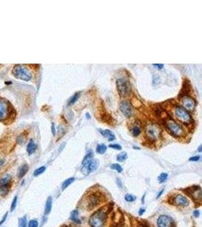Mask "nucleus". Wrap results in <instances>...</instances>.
Wrapping results in <instances>:
<instances>
[{
    "instance_id": "obj_20",
    "label": "nucleus",
    "mask_w": 202,
    "mask_h": 227,
    "mask_svg": "<svg viewBox=\"0 0 202 227\" xmlns=\"http://www.w3.org/2000/svg\"><path fill=\"white\" fill-rule=\"evenodd\" d=\"M78 216H79V213H78L77 210H73L72 212H71V220L72 221H74V223H80L81 222H80V219L78 218Z\"/></svg>"
},
{
    "instance_id": "obj_28",
    "label": "nucleus",
    "mask_w": 202,
    "mask_h": 227,
    "mask_svg": "<svg viewBox=\"0 0 202 227\" xmlns=\"http://www.w3.org/2000/svg\"><path fill=\"white\" fill-rule=\"evenodd\" d=\"M46 167L45 166H42V167H40L37 168L35 171H34V175L35 176V177H37V176L40 175V174H42L43 173H44L45 170H46Z\"/></svg>"
},
{
    "instance_id": "obj_8",
    "label": "nucleus",
    "mask_w": 202,
    "mask_h": 227,
    "mask_svg": "<svg viewBox=\"0 0 202 227\" xmlns=\"http://www.w3.org/2000/svg\"><path fill=\"white\" fill-rule=\"evenodd\" d=\"M10 114L9 104L5 99H0V121L7 119Z\"/></svg>"
},
{
    "instance_id": "obj_29",
    "label": "nucleus",
    "mask_w": 202,
    "mask_h": 227,
    "mask_svg": "<svg viewBox=\"0 0 202 227\" xmlns=\"http://www.w3.org/2000/svg\"><path fill=\"white\" fill-rule=\"evenodd\" d=\"M111 169L114 170L116 171H117V173H121L123 171V168L120 164H113L111 165Z\"/></svg>"
},
{
    "instance_id": "obj_1",
    "label": "nucleus",
    "mask_w": 202,
    "mask_h": 227,
    "mask_svg": "<svg viewBox=\"0 0 202 227\" xmlns=\"http://www.w3.org/2000/svg\"><path fill=\"white\" fill-rule=\"evenodd\" d=\"M98 167V162L93 157V151H89L82 162L81 172L84 175H88L93 173Z\"/></svg>"
},
{
    "instance_id": "obj_2",
    "label": "nucleus",
    "mask_w": 202,
    "mask_h": 227,
    "mask_svg": "<svg viewBox=\"0 0 202 227\" xmlns=\"http://www.w3.org/2000/svg\"><path fill=\"white\" fill-rule=\"evenodd\" d=\"M108 210L107 207H103L97 211L89 218V224L92 227H103L108 216Z\"/></svg>"
},
{
    "instance_id": "obj_12",
    "label": "nucleus",
    "mask_w": 202,
    "mask_h": 227,
    "mask_svg": "<svg viewBox=\"0 0 202 227\" xmlns=\"http://www.w3.org/2000/svg\"><path fill=\"white\" fill-rule=\"evenodd\" d=\"M172 202L174 205L182 207H186L189 205V201L187 199V198L180 195H176L174 197H173Z\"/></svg>"
},
{
    "instance_id": "obj_41",
    "label": "nucleus",
    "mask_w": 202,
    "mask_h": 227,
    "mask_svg": "<svg viewBox=\"0 0 202 227\" xmlns=\"http://www.w3.org/2000/svg\"><path fill=\"white\" fill-rule=\"evenodd\" d=\"M117 185H118L119 186V188H122L123 187V183L122 182H121V180L120 179V178H117Z\"/></svg>"
},
{
    "instance_id": "obj_44",
    "label": "nucleus",
    "mask_w": 202,
    "mask_h": 227,
    "mask_svg": "<svg viewBox=\"0 0 202 227\" xmlns=\"http://www.w3.org/2000/svg\"><path fill=\"white\" fill-rule=\"evenodd\" d=\"M4 163H5V160H0V167H2Z\"/></svg>"
},
{
    "instance_id": "obj_25",
    "label": "nucleus",
    "mask_w": 202,
    "mask_h": 227,
    "mask_svg": "<svg viewBox=\"0 0 202 227\" xmlns=\"http://www.w3.org/2000/svg\"><path fill=\"white\" fill-rule=\"evenodd\" d=\"M127 158V154H126V151H123V152H121L117 155V160L120 162H122L123 160H125Z\"/></svg>"
},
{
    "instance_id": "obj_23",
    "label": "nucleus",
    "mask_w": 202,
    "mask_h": 227,
    "mask_svg": "<svg viewBox=\"0 0 202 227\" xmlns=\"http://www.w3.org/2000/svg\"><path fill=\"white\" fill-rule=\"evenodd\" d=\"M107 151V146L104 144H101V145H98L96 148V151L98 154H101V155H103Z\"/></svg>"
},
{
    "instance_id": "obj_39",
    "label": "nucleus",
    "mask_w": 202,
    "mask_h": 227,
    "mask_svg": "<svg viewBox=\"0 0 202 227\" xmlns=\"http://www.w3.org/2000/svg\"><path fill=\"white\" fill-rule=\"evenodd\" d=\"M193 215H194V216L195 217H198L199 215H200V211H199L198 210H196L194 211V213H193Z\"/></svg>"
},
{
    "instance_id": "obj_24",
    "label": "nucleus",
    "mask_w": 202,
    "mask_h": 227,
    "mask_svg": "<svg viewBox=\"0 0 202 227\" xmlns=\"http://www.w3.org/2000/svg\"><path fill=\"white\" fill-rule=\"evenodd\" d=\"M79 97H80V92H76L75 93L72 97H71V99H69L68 101V104L69 105H71L74 103H75L77 101V99H79Z\"/></svg>"
},
{
    "instance_id": "obj_34",
    "label": "nucleus",
    "mask_w": 202,
    "mask_h": 227,
    "mask_svg": "<svg viewBox=\"0 0 202 227\" xmlns=\"http://www.w3.org/2000/svg\"><path fill=\"white\" fill-rule=\"evenodd\" d=\"M110 148H112L114 149H116V150H121L122 149V147H121V145H118V144H111L109 145Z\"/></svg>"
},
{
    "instance_id": "obj_43",
    "label": "nucleus",
    "mask_w": 202,
    "mask_h": 227,
    "mask_svg": "<svg viewBox=\"0 0 202 227\" xmlns=\"http://www.w3.org/2000/svg\"><path fill=\"white\" fill-rule=\"evenodd\" d=\"M163 189H162L161 191V192H159V193H158V196H157V198H159L161 196L162 194H163Z\"/></svg>"
},
{
    "instance_id": "obj_47",
    "label": "nucleus",
    "mask_w": 202,
    "mask_h": 227,
    "mask_svg": "<svg viewBox=\"0 0 202 227\" xmlns=\"http://www.w3.org/2000/svg\"><path fill=\"white\" fill-rule=\"evenodd\" d=\"M133 149H139V148H138V147H135V146H134V147H133Z\"/></svg>"
},
{
    "instance_id": "obj_36",
    "label": "nucleus",
    "mask_w": 202,
    "mask_h": 227,
    "mask_svg": "<svg viewBox=\"0 0 202 227\" xmlns=\"http://www.w3.org/2000/svg\"><path fill=\"white\" fill-rule=\"evenodd\" d=\"M7 216H8V213H6V214H5V215H4L3 217H2V220L0 221V226L2 225V224H3L4 223H5V221H6V219H7Z\"/></svg>"
},
{
    "instance_id": "obj_19",
    "label": "nucleus",
    "mask_w": 202,
    "mask_h": 227,
    "mask_svg": "<svg viewBox=\"0 0 202 227\" xmlns=\"http://www.w3.org/2000/svg\"><path fill=\"white\" fill-rule=\"evenodd\" d=\"M11 180V177L9 174H6L1 178L0 179V185L1 186H8L10 185V182Z\"/></svg>"
},
{
    "instance_id": "obj_46",
    "label": "nucleus",
    "mask_w": 202,
    "mask_h": 227,
    "mask_svg": "<svg viewBox=\"0 0 202 227\" xmlns=\"http://www.w3.org/2000/svg\"><path fill=\"white\" fill-rule=\"evenodd\" d=\"M198 151H199V152H201V145H200V146H199Z\"/></svg>"
},
{
    "instance_id": "obj_38",
    "label": "nucleus",
    "mask_w": 202,
    "mask_h": 227,
    "mask_svg": "<svg viewBox=\"0 0 202 227\" xmlns=\"http://www.w3.org/2000/svg\"><path fill=\"white\" fill-rule=\"evenodd\" d=\"M52 132L53 136H55L56 133V130H55V123H52Z\"/></svg>"
},
{
    "instance_id": "obj_17",
    "label": "nucleus",
    "mask_w": 202,
    "mask_h": 227,
    "mask_svg": "<svg viewBox=\"0 0 202 227\" xmlns=\"http://www.w3.org/2000/svg\"><path fill=\"white\" fill-rule=\"evenodd\" d=\"M36 150V145L35 142L33 139H30L29 143L27 144V151L28 154L30 155L34 152H35Z\"/></svg>"
},
{
    "instance_id": "obj_16",
    "label": "nucleus",
    "mask_w": 202,
    "mask_h": 227,
    "mask_svg": "<svg viewBox=\"0 0 202 227\" xmlns=\"http://www.w3.org/2000/svg\"><path fill=\"white\" fill-rule=\"evenodd\" d=\"M28 170H29V167H28L27 164H23L22 166H20L18 169V177L20 179L23 178L27 173Z\"/></svg>"
},
{
    "instance_id": "obj_7",
    "label": "nucleus",
    "mask_w": 202,
    "mask_h": 227,
    "mask_svg": "<svg viewBox=\"0 0 202 227\" xmlns=\"http://www.w3.org/2000/svg\"><path fill=\"white\" fill-rule=\"evenodd\" d=\"M146 135L152 141H154L158 138L161 133V129L155 124H149L146 128Z\"/></svg>"
},
{
    "instance_id": "obj_15",
    "label": "nucleus",
    "mask_w": 202,
    "mask_h": 227,
    "mask_svg": "<svg viewBox=\"0 0 202 227\" xmlns=\"http://www.w3.org/2000/svg\"><path fill=\"white\" fill-rule=\"evenodd\" d=\"M99 131L104 137L108 138V140L109 142H112L115 139L114 134L109 130H99Z\"/></svg>"
},
{
    "instance_id": "obj_37",
    "label": "nucleus",
    "mask_w": 202,
    "mask_h": 227,
    "mask_svg": "<svg viewBox=\"0 0 202 227\" xmlns=\"http://www.w3.org/2000/svg\"><path fill=\"white\" fill-rule=\"evenodd\" d=\"M154 66L156 67H158L159 70H161V69L163 67V64H154Z\"/></svg>"
},
{
    "instance_id": "obj_4",
    "label": "nucleus",
    "mask_w": 202,
    "mask_h": 227,
    "mask_svg": "<svg viewBox=\"0 0 202 227\" xmlns=\"http://www.w3.org/2000/svg\"><path fill=\"white\" fill-rule=\"evenodd\" d=\"M166 126H167V130L175 137L181 136L183 134V130H182V127H180V125H179L176 121H173L171 118H169L166 121Z\"/></svg>"
},
{
    "instance_id": "obj_48",
    "label": "nucleus",
    "mask_w": 202,
    "mask_h": 227,
    "mask_svg": "<svg viewBox=\"0 0 202 227\" xmlns=\"http://www.w3.org/2000/svg\"><path fill=\"white\" fill-rule=\"evenodd\" d=\"M139 227H145V226H139Z\"/></svg>"
},
{
    "instance_id": "obj_35",
    "label": "nucleus",
    "mask_w": 202,
    "mask_h": 227,
    "mask_svg": "<svg viewBox=\"0 0 202 227\" xmlns=\"http://www.w3.org/2000/svg\"><path fill=\"white\" fill-rule=\"evenodd\" d=\"M200 160V156H199V155L191 157V158H189V160H190V161H198V160Z\"/></svg>"
},
{
    "instance_id": "obj_27",
    "label": "nucleus",
    "mask_w": 202,
    "mask_h": 227,
    "mask_svg": "<svg viewBox=\"0 0 202 227\" xmlns=\"http://www.w3.org/2000/svg\"><path fill=\"white\" fill-rule=\"evenodd\" d=\"M167 177H168V174H167V173H161L159 177H158V182H159L160 183H163V182L167 179Z\"/></svg>"
},
{
    "instance_id": "obj_18",
    "label": "nucleus",
    "mask_w": 202,
    "mask_h": 227,
    "mask_svg": "<svg viewBox=\"0 0 202 227\" xmlns=\"http://www.w3.org/2000/svg\"><path fill=\"white\" fill-rule=\"evenodd\" d=\"M52 207V198L51 196L47 198L46 203V207H45V215H48L51 212Z\"/></svg>"
},
{
    "instance_id": "obj_3",
    "label": "nucleus",
    "mask_w": 202,
    "mask_h": 227,
    "mask_svg": "<svg viewBox=\"0 0 202 227\" xmlns=\"http://www.w3.org/2000/svg\"><path fill=\"white\" fill-rule=\"evenodd\" d=\"M12 74L16 78L24 81H29L32 78V74L30 70L26 66L22 64H16L13 67Z\"/></svg>"
},
{
    "instance_id": "obj_6",
    "label": "nucleus",
    "mask_w": 202,
    "mask_h": 227,
    "mask_svg": "<svg viewBox=\"0 0 202 227\" xmlns=\"http://www.w3.org/2000/svg\"><path fill=\"white\" fill-rule=\"evenodd\" d=\"M117 88L122 96H127L130 92V85L127 80L120 78L117 80Z\"/></svg>"
},
{
    "instance_id": "obj_40",
    "label": "nucleus",
    "mask_w": 202,
    "mask_h": 227,
    "mask_svg": "<svg viewBox=\"0 0 202 227\" xmlns=\"http://www.w3.org/2000/svg\"><path fill=\"white\" fill-rule=\"evenodd\" d=\"M153 82H154V84L158 83L159 82V78H158V76L157 75L154 76V78H153Z\"/></svg>"
},
{
    "instance_id": "obj_33",
    "label": "nucleus",
    "mask_w": 202,
    "mask_h": 227,
    "mask_svg": "<svg viewBox=\"0 0 202 227\" xmlns=\"http://www.w3.org/2000/svg\"><path fill=\"white\" fill-rule=\"evenodd\" d=\"M38 226H39V223L36 220H30L28 223V227H38Z\"/></svg>"
},
{
    "instance_id": "obj_5",
    "label": "nucleus",
    "mask_w": 202,
    "mask_h": 227,
    "mask_svg": "<svg viewBox=\"0 0 202 227\" xmlns=\"http://www.w3.org/2000/svg\"><path fill=\"white\" fill-rule=\"evenodd\" d=\"M174 112L176 117H177L180 121H182V123L189 124V123H191V121H192L190 114L188 112L187 110H185L183 107L176 106V108H175Z\"/></svg>"
},
{
    "instance_id": "obj_26",
    "label": "nucleus",
    "mask_w": 202,
    "mask_h": 227,
    "mask_svg": "<svg viewBox=\"0 0 202 227\" xmlns=\"http://www.w3.org/2000/svg\"><path fill=\"white\" fill-rule=\"evenodd\" d=\"M27 216H24L23 217L20 218L18 221V227H27Z\"/></svg>"
},
{
    "instance_id": "obj_22",
    "label": "nucleus",
    "mask_w": 202,
    "mask_h": 227,
    "mask_svg": "<svg viewBox=\"0 0 202 227\" xmlns=\"http://www.w3.org/2000/svg\"><path fill=\"white\" fill-rule=\"evenodd\" d=\"M10 188V185L8 186H0V196H6L8 194Z\"/></svg>"
},
{
    "instance_id": "obj_30",
    "label": "nucleus",
    "mask_w": 202,
    "mask_h": 227,
    "mask_svg": "<svg viewBox=\"0 0 202 227\" xmlns=\"http://www.w3.org/2000/svg\"><path fill=\"white\" fill-rule=\"evenodd\" d=\"M133 135L134 136H138L140 133H141V129L139 128V127L138 126H135V127L133 128Z\"/></svg>"
},
{
    "instance_id": "obj_42",
    "label": "nucleus",
    "mask_w": 202,
    "mask_h": 227,
    "mask_svg": "<svg viewBox=\"0 0 202 227\" xmlns=\"http://www.w3.org/2000/svg\"><path fill=\"white\" fill-rule=\"evenodd\" d=\"M145 208H141L140 210H139V215H142V214L145 213Z\"/></svg>"
},
{
    "instance_id": "obj_9",
    "label": "nucleus",
    "mask_w": 202,
    "mask_h": 227,
    "mask_svg": "<svg viewBox=\"0 0 202 227\" xmlns=\"http://www.w3.org/2000/svg\"><path fill=\"white\" fill-rule=\"evenodd\" d=\"M158 227H176L175 223L170 216L167 215H161L158 219Z\"/></svg>"
},
{
    "instance_id": "obj_11",
    "label": "nucleus",
    "mask_w": 202,
    "mask_h": 227,
    "mask_svg": "<svg viewBox=\"0 0 202 227\" xmlns=\"http://www.w3.org/2000/svg\"><path fill=\"white\" fill-rule=\"evenodd\" d=\"M188 189H189V195H190L195 201H198L200 202L201 200V188L200 186H191V188H189Z\"/></svg>"
},
{
    "instance_id": "obj_45",
    "label": "nucleus",
    "mask_w": 202,
    "mask_h": 227,
    "mask_svg": "<svg viewBox=\"0 0 202 227\" xmlns=\"http://www.w3.org/2000/svg\"><path fill=\"white\" fill-rule=\"evenodd\" d=\"M86 117H88V119H90V118H91V117H90V115H89V113L86 114Z\"/></svg>"
},
{
    "instance_id": "obj_21",
    "label": "nucleus",
    "mask_w": 202,
    "mask_h": 227,
    "mask_svg": "<svg viewBox=\"0 0 202 227\" xmlns=\"http://www.w3.org/2000/svg\"><path fill=\"white\" fill-rule=\"evenodd\" d=\"M74 180H75V178H74V177H71V178H68V179H66V180L63 182L62 186H61V189H62V191L66 189V188H67V187L71 184V183H73V182H74Z\"/></svg>"
},
{
    "instance_id": "obj_32",
    "label": "nucleus",
    "mask_w": 202,
    "mask_h": 227,
    "mask_svg": "<svg viewBox=\"0 0 202 227\" xmlns=\"http://www.w3.org/2000/svg\"><path fill=\"white\" fill-rule=\"evenodd\" d=\"M17 203H18V197L17 196H15L14 199L12 200V202H11V209H10V210H11V211H13V210H15V209L16 208V206H17Z\"/></svg>"
},
{
    "instance_id": "obj_10",
    "label": "nucleus",
    "mask_w": 202,
    "mask_h": 227,
    "mask_svg": "<svg viewBox=\"0 0 202 227\" xmlns=\"http://www.w3.org/2000/svg\"><path fill=\"white\" fill-rule=\"evenodd\" d=\"M182 102L183 108L185 110L192 111L195 108V101L189 96L184 95L182 98Z\"/></svg>"
},
{
    "instance_id": "obj_13",
    "label": "nucleus",
    "mask_w": 202,
    "mask_h": 227,
    "mask_svg": "<svg viewBox=\"0 0 202 227\" xmlns=\"http://www.w3.org/2000/svg\"><path fill=\"white\" fill-rule=\"evenodd\" d=\"M100 196H98L96 194H92L91 195H89L87 201V205L89 209L94 208L95 207H96L97 205L100 202Z\"/></svg>"
},
{
    "instance_id": "obj_14",
    "label": "nucleus",
    "mask_w": 202,
    "mask_h": 227,
    "mask_svg": "<svg viewBox=\"0 0 202 227\" xmlns=\"http://www.w3.org/2000/svg\"><path fill=\"white\" fill-rule=\"evenodd\" d=\"M120 109L123 114V115H125L126 117H130L132 115V107L127 101L124 100L121 102Z\"/></svg>"
},
{
    "instance_id": "obj_31",
    "label": "nucleus",
    "mask_w": 202,
    "mask_h": 227,
    "mask_svg": "<svg viewBox=\"0 0 202 227\" xmlns=\"http://www.w3.org/2000/svg\"><path fill=\"white\" fill-rule=\"evenodd\" d=\"M135 199H136V198L134 195H133L127 194V195H125V200H126V201H128V202H133Z\"/></svg>"
}]
</instances>
